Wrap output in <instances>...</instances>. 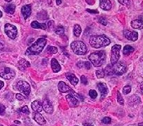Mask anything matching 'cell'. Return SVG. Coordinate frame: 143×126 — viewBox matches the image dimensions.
I'll return each instance as SVG.
<instances>
[{
  "mask_svg": "<svg viewBox=\"0 0 143 126\" xmlns=\"http://www.w3.org/2000/svg\"><path fill=\"white\" fill-rule=\"evenodd\" d=\"M140 89H141V92H142V93L143 94V83L141 85V86H140Z\"/></svg>",
  "mask_w": 143,
  "mask_h": 126,
  "instance_id": "681fc988",
  "label": "cell"
},
{
  "mask_svg": "<svg viewBox=\"0 0 143 126\" xmlns=\"http://www.w3.org/2000/svg\"><path fill=\"white\" fill-rule=\"evenodd\" d=\"M80 81H81V83L83 84H84V85H87V84L88 83V79H87V78H86V77H85V76H81V77H80Z\"/></svg>",
  "mask_w": 143,
  "mask_h": 126,
  "instance_id": "8d00e7d4",
  "label": "cell"
},
{
  "mask_svg": "<svg viewBox=\"0 0 143 126\" xmlns=\"http://www.w3.org/2000/svg\"><path fill=\"white\" fill-rule=\"evenodd\" d=\"M4 86V83L2 81H0V90L2 88V87Z\"/></svg>",
  "mask_w": 143,
  "mask_h": 126,
  "instance_id": "bcb514c9",
  "label": "cell"
},
{
  "mask_svg": "<svg viewBox=\"0 0 143 126\" xmlns=\"http://www.w3.org/2000/svg\"><path fill=\"white\" fill-rule=\"evenodd\" d=\"M77 66L79 67H80V68H82L83 67H84V62H78V64H77Z\"/></svg>",
  "mask_w": 143,
  "mask_h": 126,
  "instance_id": "ee69618b",
  "label": "cell"
},
{
  "mask_svg": "<svg viewBox=\"0 0 143 126\" xmlns=\"http://www.w3.org/2000/svg\"><path fill=\"white\" fill-rule=\"evenodd\" d=\"M53 23H54L53 21H49V22H48L47 24V27H50L51 26H52Z\"/></svg>",
  "mask_w": 143,
  "mask_h": 126,
  "instance_id": "f6af8a7d",
  "label": "cell"
},
{
  "mask_svg": "<svg viewBox=\"0 0 143 126\" xmlns=\"http://www.w3.org/2000/svg\"><path fill=\"white\" fill-rule=\"evenodd\" d=\"M66 100L68 102L69 105L72 107L77 106L79 104V101L73 95L68 94V95H66Z\"/></svg>",
  "mask_w": 143,
  "mask_h": 126,
  "instance_id": "4fadbf2b",
  "label": "cell"
},
{
  "mask_svg": "<svg viewBox=\"0 0 143 126\" xmlns=\"http://www.w3.org/2000/svg\"><path fill=\"white\" fill-rule=\"evenodd\" d=\"M0 126H3V125H0Z\"/></svg>",
  "mask_w": 143,
  "mask_h": 126,
  "instance_id": "9f6ffc18",
  "label": "cell"
},
{
  "mask_svg": "<svg viewBox=\"0 0 143 126\" xmlns=\"http://www.w3.org/2000/svg\"><path fill=\"white\" fill-rule=\"evenodd\" d=\"M31 107L34 111L40 112L42 111V103L40 100H35L32 102Z\"/></svg>",
  "mask_w": 143,
  "mask_h": 126,
  "instance_id": "9a60e30c",
  "label": "cell"
},
{
  "mask_svg": "<svg viewBox=\"0 0 143 126\" xmlns=\"http://www.w3.org/2000/svg\"><path fill=\"white\" fill-rule=\"evenodd\" d=\"M89 95L92 99H95L96 97H97V93L95 90H90L89 91Z\"/></svg>",
  "mask_w": 143,
  "mask_h": 126,
  "instance_id": "d6a6232c",
  "label": "cell"
},
{
  "mask_svg": "<svg viewBox=\"0 0 143 126\" xmlns=\"http://www.w3.org/2000/svg\"><path fill=\"white\" fill-rule=\"evenodd\" d=\"M131 27L133 29H138L141 30L143 28V22L140 19H137V20H133L131 21Z\"/></svg>",
  "mask_w": 143,
  "mask_h": 126,
  "instance_id": "44dd1931",
  "label": "cell"
},
{
  "mask_svg": "<svg viewBox=\"0 0 143 126\" xmlns=\"http://www.w3.org/2000/svg\"><path fill=\"white\" fill-rule=\"evenodd\" d=\"M15 72L9 67H4L0 71V77L6 80H10L15 77Z\"/></svg>",
  "mask_w": 143,
  "mask_h": 126,
  "instance_id": "9c48e42d",
  "label": "cell"
},
{
  "mask_svg": "<svg viewBox=\"0 0 143 126\" xmlns=\"http://www.w3.org/2000/svg\"><path fill=\"white\" fill-rule=\"evenodd\" d=\"M4 31L6 35L11 39H15L17 37V28L11 24L6 23L4 26Z\"/></svg>",
  "mask_w": 143,
  "mask_h": 126,
  "instance_id": "ba28073f",
  "label": "cell"
},
{
  "mask_svg": "<svg viewBox=\"0 0 143 126\" xmlns=\"http://www.w3.org/2000/svg\"><path fill=\"white\" fill-rule=\"evenodd\" d=\"M55 33L58 35H63L64 34V28L62 26H58L55 29Z\"/></svg>",
  "mask_w": 143,
  "mask_h": 126,
  "instance_id": "4316f807",
  "label": "cell"
},
{
  "mask_svg": "<svg viewBox=\"0 0 143 126\" xmlns=\"http://www.w3.org/2000/svg\"><path fill=\"white\" fill-rule=\"evenodd\" d=\"M88 58L92 64L96 67H101L106 61V53L104 51H99L92 53Z\"/></svg>",
  "mask_w": 143,
  "mask_h": 126,
  "instance_id": "3957f363",
  "label": "cell"
},
{
  "mask_svg": "<svg viewBox=\"0 0 143 126\" xmlns=\"http://www.w3.org/2000/svg\"><path fill=\"white\" fill-rule=\"evenodd\" d=\"M121 46L120 45L116 44L111 48V64H114L118 62L120 58V51Z\"/></svg>",
  "mask_w": 143,
  "mask_h": 126,
  "instance_id": "52a82bcc",
  "label": "cell"
},
{
  "mask_svg": "<svg viewBox=\"0 0 143 126\" xmlns=\"http://www.w3.org/2000/svg\"><path fill=\"white\" fill-rule=\"evenodd\" d=\"M21 13L23 15L24 19L26 20L31 14V6L25 5L21 9Z\"/></svg>",
  "mask_w": 143,
  "mask_h": 126,
  "instance_id": "d6986e66",
  "label": "cell"
},
{
  "mask_svg": "<svg viewBox=\"0 0 143 126\" xmlns=\"http://www.w3.org/2000/svg\"><path fill=\"white\" fill-rule=\"evenodd\" d=\"M17 66L20 70H21V71H25L28 67H30V62L26 61L25 59H21L18 62Z\"/></svg>",
  "mask_w": 143,
  "mask_h": 126,
  "instance_id": "e0dca14e",
  "label": "cell"
},
{
  "mask_svg": "<svg viewBox=\"0 0 143 126\" xmlns=\"http://www.w3.org/2000/svg\"><path fill=\"white\" fill-rule=\"evenodd\" d=\"M88 12H90V13H99V11L97 10H92V9H87Z\"/></svg>",
  "mask_w": 143,
  "mask_h": 126,
  "instance_id": "b9f144b4",
  "label": "cell"
},
{
  "mask_svg": "<svg viewBox=\"0 0 143 126\" xmlns=\"http://www.w3.org/2000/svg\"><path fill=\"white\" fill-rule=\"evenodd\" d=\"M97 88L100 91L101 94H102V97H104L106 96V95L108 93V88L106 86V85L104 83H99L97 84Z\"/></svg>",
  "mask_w": 143,
  "mask_h": 126,
  "instance_id": "ac0fdd59",
  "label": "cell"
},
{
  "mask_svg": "<svg viewBox=\"0 0 143 126\" xmlns=\"http://www.w3.org/2000/svg\"><path fill=\"white\" fill-rule=\"evenodd\" d=\"M140 18H141L140 20H142V22H143V15H142V16H140Z\"/></svg>",
  "mask_w": 143,
  "mask_h": 126,
  "instance_id": "db71d44e",
  "label": "cell"
},
{
  "mask_svg": "<svg viewBox=\"0 0 143 126\" xmlns=\"http://www.w3.org/2000/svg\"><path fill=\"white\" fill-rule=\"evenodd\" d=\"M58 51L57 48L54 46H49L47 48V52L49 53H51V54H52V53H56Z\"/></svg>",
  "mask_w": 143,
  "mask_h": 126,
  "instance_id": "f1b7e54d",
  "label": "cell"
},
{
  "mask_svg": "<svg viewBox=\"0 0 143 126\" xmlns=\"http://www.w3.org/2000/svg\"><path fill=\"white\" fill-rule=\"evenodd\" d=\"M118 2L122 5L124 6L128 5V4H129V0H118Z\"/></svg>",
  "mask_w": 143,
  "mask_h": 126,
  "instance_id": "f35d334b",
  "label": "cell"
},
{
  "mask_svg": "<svg viewBox=\"0 0 143 126\" xmlns=\"http://www.w3.org/2000/svg\"><path fill=\"white\" fill-rule=\"evenodd\" d=\"M112 70H113V74L120 76L127 72V67H126V64L123 62H117L113 64Z\"/></svg>",
  "mask_w": 143,
  "mask_h": 126,
  "instance_id": "5b68a950",
  "label": "cell"
},
{
  "mask_svg": "<svg viewBox=\"0 0 143 126\" xmlns=\"http://www.w3.org/2000/svg\"><path fill=\"white\" fill-rule=\"evenodd\" d=\"M99 6L104 11H109L112 7V4L109 0H100Z\"/></svg>",
  "mask_w": 143,
  "mask_h": 126,
  "instance_id": "2e32d148",
  "label": "cell"
},
{
  "mask_svg": "<svg viewBox=\"0 0 143 126\" xmlns=\"http://www.w3.org/2000/svg\"><path fill=\"white\" fill-rule=\"evenodd\" d=\"M131 91V86H126L124 87L123 88V93L124 95H128V93H130Z\"/></svg>",
  "mask_w": 143,
  "mask_h": 126,
  "instance_id": "1f68e13d",
  "label": "cell"
},
{
  "mask_svg": "<svg viewBox=\"0 0 143 126\" xmlns=\"http://www.w3.org/2000/svg\"><path fill=\"white\" fill-rule=\"evenodd\" d=\"M117 101L120 105H124V99L119 91L117 92Z\"/></svg>",
  "mask_w": 143,
  "mask_h": 126,
  "instance_id": "f546056e",
  "label": "cell"
},
{
  "mask_svg": "<svg viewBox=\"0 0 143 126\" xmlns=\"http://www.w3.org/2000/svg\"><path fill=\"white\" fill-rule=\"evenodd\" d=\"M16 98L18 99V100H23V99H24L23 96L21 94H20V93H18V94L16 95Z\"/></svg>",
  "mask_w": 143,
  "mask_h": 126,
  "instance_id": "60d3db41",
  "label": "cell"
},
{
  "mask_svg": "<svg viewBox=\"0 0 143 126\" xmlns=\"http://www.w3.org/2000/svg\"><path fill=\"white\" fill-rule=\"evenodd\" d=\"M6 2H11L12 0H5Z\"/></svg>",
  "mask_w": 143,
  "mask_h": 126,
  "instance_id": "11a10c76",
  "label": "cell"
},
{
  "mask_svg": "<svg viewBox=\"0 0 143 126\" xmlns=\"http://www.w3.org/2000/svg\"><path fill=\"white\" fill-rule=\"evenodd\" d=\"M4 9L9 14H13L16 10V6L13 4H8L4 6Z\"/></svg>",
  "mask_w": 143,
  "mask_h": 126,
  "instance_id": "cb8c5ba5",
  "label": "cell"
},
{
  "mask_svg": "<svg viewBox=\"0 0 143 126\" xmlns=\"http://www.w3.org/2000/svg\"><path fill=\"white\" fill-rule=\"evenodd\" d=\"M56 2L57 5H60L62 3V1L61 0H56Z\"/></svg>",
  "mask_w": 143,
  "mask_h": 126,
  "instance_id": "7dc6e473",
  "label": "cell"
},
{
  "mask_svg": "<svg viewBox=\"0 0 143 126\" xmlns=\"http://www.w3.org/2000/svg\"><path fill=\"white\" fill-rule=\"evenodd\" d=\"M31 27L34 29H42V30H47V25L45 23H40L38 21H33L31 23Z\"/></svg>",
  "mask_w": 143,
  "mask_h": 126,
  "instance_id": "603a6c76",
  "label": "cell"
},
{
  "mask_svg": "<svg viewBox=\"0 0 143 126\" xmlns=\"http://www.w3.org/2000/svg\"><path fill=\"white\" fill-rule=\"evenodd\" d=\"M123 34L127 39L132 41H135L138 39V33L135 31H129L126 30L123 31Z\"/></svg>",
  "mask_w": 143,
  "mask_h": 126,
  "instance_id": "8fae6325",
  "label": "cell"
},
{
  "mask_svg": "<svg viewBox=\"0 0 143 126\" xmlns=\"http://www.w3.org/2000/svg\"><path fill=\"white\" fill-rule=\"evenodd\" d=\"M4 43L3 41L2 40L0 39V50H2L4 48Z\"/></svg>",
  "mask_w": 143,
  "mask_h": 126,
  "instance_id": "7bdbcfd3",
  "label": "cell"
},
{
  "mask_svg": "<svg viewBox=\"0 0 143 126\" xmlns=\"http://www.w3.org/2000/svg\"><path fill=\"white\" fill-rule=\"evenodd\" d=\"M82 32V29L79 25H74V28H73V34L76 37H80V34Z\"/></svg>",
  "mask_w": 143,
  "mask_h": 126,
  "instance_id": "484cf974",
  "label": "cell"
},
{
  "mask_svg": "<svg viewBox=\"0 0 143 126\" xmlns=\"http://www.w3.org/2000/svg\"><path fill=\"white\" fill-rule=\"evenodd\" d=\"M70 48L73 51L78 55H83L87 53V46L82 41H75L71 43Z\"/></svg>",
  "mask_w": 143,
  "mask_h": 126,
  "instance_id": "277c9868",
  "label": "cell"
},
{
  "mask_svg": "<svg viewBox=\"0 0 143 126\" xmlns=\"http://www.w3.org/2000/svg\"><path fill=\"white\" fill-rule=\"evenodd\" d=\"M16 88L23 93L25 96H28L30 93V86L28 82L25 81H18L16 83Z\"/></svg>",
  "mask_w": 143,
  "mask_h": 126,
  "instance_id": "8992f818",
  "label": "cell"
},
{
  "mask_svg": "<svg viewBox=\"0 0 143 126\" xmlns=\"http://www.w3.org/2000/svg\"><path fill=\"white\" fill-rule=\"evenodd\" d=\"M58 89L61 93H69L70 94L75 95V92L73 91V90L70 88V87L67 86V84L65 82L60 81L58 84Z\"/></svg>",
  "mask_w": 143,
  "mask_h": 126,
  "instance_id": "30bf717a",
  "label": "cell"
},
{
  "mask_svg": "<svg viewBox=\"0 0 143 126\" xmlns=\"http://www.w3.org/2000/svg\"><path fill=\"white\" fill-rule=\"evenodd\" d=\"M20 111L23 113V114H29V109H28V107L27 106H24L23 107L20 108Z\"/></svg>",
  "mask_w": 143,
  "mask_h": 126,
  "instance_id": "d590c367",
  "label": "cell"
},
{
  "mask_svg": "<svg viewBox=\"0 0 143 126\" xmlns=\"http://www.w3.org/2000/svg\"><path fill=\"white\" fill-rule=\"evenodd\" d=\"M33 119L35 120L38 124L40 125H45L46 124V121L45 119H44V117L42 116V115L41 114H40V112H37V111H35L33 112Z\"/></svg>",
  "mask_w": 143,
  "mask_h": 126,
  "instance_id": "5bb4252c",
  "label": "cell"
},
{
  "mask_svg": "<svg viewBox=\"0 0 143 126\" xmlns=\"http://www.w3.org/2000/svg\"><path fill=\"white\" fill-rule=\"evenodd\" d=\"M104 70V72H105V74H107V75H111L113 74V70H112V67L111 65H108L107 67H106Z\"/></svg>",
  "mask_w": 143,
  "mask_h": 126,
  "instance_id": "4dcf8cb0",
  "label": "cell"
},
{
  "mask_svg": "<svg viewBox=\"0 0 143 126\" xmlns=\"http://www.w3.org/2000/svg\"><path fill=\"white\" fill-rule=\"evenodd\" d=\"M105 72H104V70H97L96 71V76L97 77L98 79H102V78H104L105 77Z\"/></svg>",
  "mask_w": 143,
  "mask_h": 126,
  "instance_id": "83f0119b",
  "label": "cell"
},
{
  "mask_svg": "<svg viewBox=\"0 0 143 126\" xmlns=\"http://www.w3.org/2000/svg\"><path fill=\"white\" fill-rule=\"evenodd\" d=\"M111 41L106 35H99L92 36L90 39V44L92 47L95 48L107 46L110 44Z\"/></svg>",
  "mask_w": 143,
  "mask_h": 126,
  "instance_id": "7a4b0ae2",
  "label": "cell"
},
{
  "mask_svg": "<svg viewBox=\"0 0 143 126\" xmlns=\"http://www.w3.org/2000/svg\"><path fill=\"white\" fill-rule=\"evenodd\" d=\"M51 67H52V71L54 73H57L61 70V65L59 64V63L58 62V61L54 58H53L51 60Z\"/></svg>",
  "mask_w": 143,
  "mask_h": 126,
  "instance_id": "ffe728a7",
  "label": "cell"
},
{
  "mask_svg": "<svg viewBox=\"0 0 143 126\" xmlns=\"http://www.w3.org/2000/svg\"><path fill=\"white\" fill-rule=\"evenodd\" d=\"M74 126H78V125H74Z\"/></svg>",
  "mask_w": 143,
  "mask_h": 126,
  "instance_id": "680465c9",
  "label": "cell"
},
{
  "mask_svg": "<svg viewBox=\"0 0 143 126\" xmlns=\"http://www.w3.org/2000/svg\"><path fill=\"white\" fill-rule=\"evenodd\" d=\"M84 67H85L87 69H91V63L90 62H88V61H86V62H84Z\"/></svg>",
  "mask_w": 143,
  "mask_h": 126,
  "instance_id": "74e56055",
  "label": "cell"
},
{
  "mask_svg": "<svg viewBox=\"0 0 143 126\" xmlns=\"http://www.w3.org/2000/svg\"><path fill=\"white\" fill-rule=\"evenodd\" d=\"M11 126H17V125H11Z\"/></svg>",
  "mask_w": 143,
  "mask_h": 126,
  "instance_id": "6f0895ef",
  "label": "cell"
},
{
  "mask_svg": "<svg viewBox=\"0 0 143 126\" xmlns=\"http://www.w3.org/2000/svg\"><path fill=\"white\" fill-rule=\"evenodd\" d=\"M135 51L134 48H133L130 45H126V46L123 48V54L126 55H128Z\"/></svg>",
  "mask_w": 143,
  "mask_h": 126,
  "instance_id": "d4e9b609",
  "label": "cell"
},
{
  "mask_svg": "<svg viewBox=\"0 0 143 126\" xmlns=\"http://www.w3.org/2000/svg\"><path fill=\"white\" fill-rule=\"evenodd\" d=\"M5 106H4L3 104H0V114L1 115H3L4 113V111H5Z\"/></svg>",
  "mask_w": 143,
  "mask_h": 126,
  "instance_id": "ab89813d",
  "label": "cell"
},
{
  "mask_svg": "<svg viewBox=\"0 0 143 126\" xmlns=\"http://www.w3.org/2000/svg\"><path fill=\"white\" fill-rule=\"evenodd\" d=\"M138 125H139V126H143V123H138Z\"/></svg>",
  "mask_w": 143,
  "mask_h": 126,
  "instance_id": "f907efd6",
  "label": "cell"
},
{
  "mask_svg": "<svg viewBox=\"0 0 143 126\" xmlns=\"http://www.w3.org/2000/svg\"><path fill=\"white\" fill-rule=\"evenodd\" d=\"M99 22L100 23V24H102V25H107V20H106V19L104 17H100L99 18Z\"/></svg>",
  "mask_w": 143,
  "mask_h": 126,
  "instance_id": "836d02e7",
  "label": "cell"
},
{
  "mask_svg": "<svg viewBox=\"0 0 143 126\" xmlns=\"http://www.w3.org/2000/svg\"><path fill=\"white\" fill-rule=\"evenodd\" d=\"M66 77L68 79V81L73 86H76L78 83V79L75 77V74H71V73H67L66 74Z\"/></svg>",
  "mask_w": 143,
  "mask_h": 126,
  "instance_id": "7402d4cb",
  "label": "cell"
},
{
  "mask_svg": "<svg viewBox=\"0 0 143 126\" xmlns=\"http://www.w3.org/2000/svg\"><path fill=\"white\" fill-rule=\"evenodd\" d=\"M102 122L104 124H110L111 122V119L109 117H104L102 120Z\"/></svg>",
  "mask_w": 143,
  "mask_h": 126,
  "instance_id": "e575fe53",
  "label": "cell"
},
{
  "mask_svg": "<svg viewBox=\"0 0 143 126\" xmlns=\"http://www.w3.org/2000/svg\"><path fill=\"white\" fill-rule=\"evenodd\" d=\"M14 123H18V124H20V122H19V121H14Z\"/></svg>",
  "mask_w": 143,
  "mask_h": 126,
  "instance_id": "816d5d0a",
  "label": "cell"
},
{
  "mask_svg": "<svg viewBox=\"0 0 143 126\" xmlns=\"http://www.w3.org/2000/svg\"><path fill=\"white\" fill-rule=\"evenodd\" d=\"M2 17V11H0V18Z\"/></svg>",
  "mask_w": 143,
  "mask_h": 126,
  "instance_id": "f5cc1de1",
  "label": "cell"
},
{
  "mask_svg": "<svg viewBox=\"0 0 143 126\" xmlns=\"http://www.w3.org/2000/svg\"><path fill=\"white\" fill-rule=\"evenodd\" d=\"M47 44V40L45 38H40L36 41L30 46L26 50L25 55H35L40 54L44 49Z\"/></svg>",
  "mask_w": 143,
  "mask_h": 126,
  "instance_id": "6da1fadb",
  "label": "cell"
},
{
  "mask_svg": "<svg viewBox=\"0 0 143 126\" xmlns=\"http://www.w3.org/2000/svg\"><path fill=\"white\" fill-rule=\"evenodd\" d=\"M42 109L47 114H51L53 113V111H54V107H53V105L52 104V103L49 101V99H48V98H45V99H44V100H43Z\"/></svg>",
  "mask_w": 143,
  "mask_h": 126,
  "instance_id": "7c38bea8",
  "label": "cell"
},
{
  "mask_svg": "<svg viewBox=\"0 0 143 126\" xmlns=\"http://www.w3.org/2000/svg\"><path fill=\"white\" fill-rule=\"evenodd\" d=\"M83 125L84 126H93V125L91 123H85L83 124Z\"/></svg>",
  "mask_w": 143,
  "mask_h": 126,
  "instance_id": "c3c4849f",
  "label": "cell"
}]
</instances>
